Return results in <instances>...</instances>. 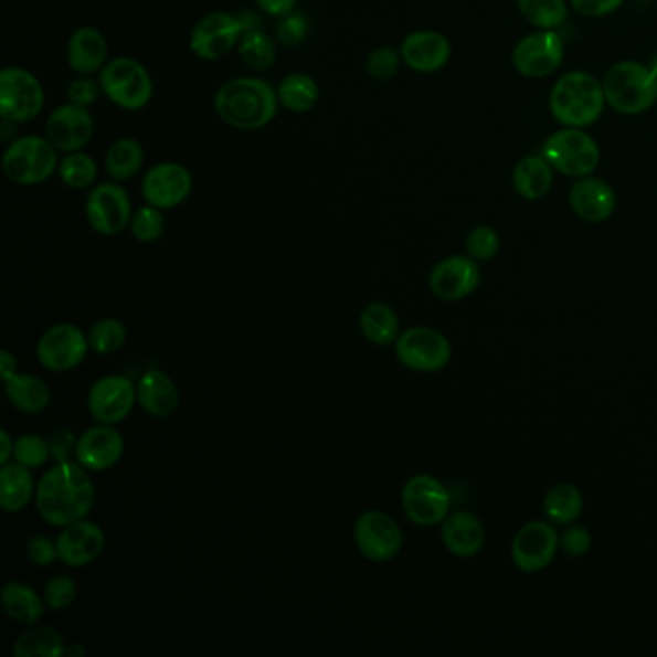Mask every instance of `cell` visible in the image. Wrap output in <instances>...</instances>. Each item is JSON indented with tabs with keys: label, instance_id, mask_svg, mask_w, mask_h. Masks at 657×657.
Returning a JSON list of instances; mask_svg holds the SVG:
<instances>
[{
	"label": "cell",
	"instance_id": "38",
	"mask_svg": "<svg viewBox=\"0 0 657 657\" xmlns=\"http://www.w3.org/2000/svg\"><path fill=\"white\" fill-rule=\"evenodd\" d=\"M522 18L538 30H558L566 22L565 0H517Z\"/></svg>",
	"mask_w": 657,
	"mask_h": 657
},
{
	"label": "cell",
	"instance_id": "31",
	"mask_svg": "<svg viewBox=\"0 0 657 657\" xmlns=\"http://www.w3.org/2000/svg\"><path fill=\"white\" fill-rule=\"evenodd\" d=\"M4 393L8 401L25 415H39L51 405V388L45 380L33 374L15 372L4 380Z\"/></svg>",
	"mask_w": 657,
	"mask_h": 657
},
{
	"label": "cell",
	"instance_id": "8",
	"mask_svg": "<svg viewBox=\"0 0 657 657\" xmlns=\"http://www.w3.org/2000/svg\"><path fill=\"white\" fill-rule=\"evenodd\" d=\"M45 108V89L35 74L20 66L0 72V118L10 124L35 120Z\"/></svg>",
	"mask_w": 657,
	"mask_h": 657
},
{
	"label": "cell",
	"instance_id": "4",
	"mask_svg": "<svg viewBox=\"0 0 657 657\" xmlns=\"http://www.w3.org/2000/svg\"><path fill=\"white\" fill-rule=\"evenodd\" d=\"M605 103L617 114L636 116L650 110L657 100V76L651 66L623 61L605 72Z\"/></svg>",
	"mask_w": 657,
	"mask_h": 657
},
{
	"label": "cell",
	"instance_id": "40",
	"mask_svg": "<svg viewBox=\"0 0 657 657\" xmlns=\"http://www.w3.org/2000/svg\"><path fill=\"white\" fill-rule=\"evenodd\" d=\"M87 340L98 356H113L128 340V328L118 318H100L92 326Z\"/></svg>",
	"mask_w": 657,
	"mask_h": 657
},
{
	"label": "cell",
	"instance_id": "15",
	"mask_svg": "<svg viewBox=\"0 0 657 657\" xmlns=\"http://www.w3.org/2000/svg\"><path fill=\"white\" fill-rule=\"evenodd\" d=\"M565 56V43L555 30H538L513 49V66L524 77L552 76Z\"/></svg>",
	"mask_w": 657,
	"mask_h": 657
},
{
	"label": "cell",
	"instance_id": "14",
	"mask_svg": "<svg viewBox=\"0 0 657 657\" xmlns=\"http://www.w3.org/2000/svg\"><path fill=\"white\" fill-rule=\"evenodd\" d=\"M357 550L372 563L392 561L403 548V532L392 517L382 511H364L353 527Z\"/></svg>",
	"mask_w": 657,
	"mask_h": 657
},
{
	"label": "cell",
	"instance_id": "25",
	"mask_svg": "<svg viewBox=\"0 0 657 657\" xmlns=\"http://www.w3.org/2000/svg\"><path fill=\"white\" fill-rule=\"evenodd\" d=\"M66 54L70 70L76 76H93L108 62V41L103 31L84 25L72 33Z\"/></svg>",
	"mask_w": 657,
	"mask_h": 657
},
{
	"label": "cell",
	"instance_id": "23",
	"mask_svg": "<svg viewBox=\"0 0 657 657\" xmlns=\"http://www.w3.org/2000/svg\"><path fill=\"white\" fill-rule=\"evenodd\" d=\"M401 61L418 74H432L444 68L452 59V45L439 31L421 30L401 41Z\"/></svg>",
	"mask_w": 657,
	"mask_h": 657
},
{
	"label": "cell",
	"instance_id": "52",
	"mask_svg": "<svg viewBox=\"0 0 657 657\" xmlns=\"http://www.w3.org/2000/svg\"><path fill=\"white\" fill-rule=\"evenodd\" d=\"M255 2L266 15H273V18H284L297 10V0H255Z\"/></svg>",
	"mask_w": 657,
	"mask_h": 657
},
{
	"label": "cell",
	"instance_id": "44",
	"mask_svg": "<svg viewBox=\"0 0 657 657\" xmlns=\"http://www.w3.org/2000/svg\"><path fill=\"white\" fill-rule=\"evenodd\" d=\"M45 604L51 612H62L68 610L77 600V584L68 574H56L51 581L46 582L43 590Z\"/></svg>",
	"mask_w": 657,
	"mask_h": 657
},
{
	"label": "cell",
	"instance_id": "28",
	"mask_svg": "<svg viewBox=\"0 0 657 657\" xmlns=\"http://www.w3.org/2000/svg\"><path fill=\"white\" fill-rule=\"evenodd\" d=\"M0 602L8 617L23 627H33L45 615V597L20 581H10L2 586Z\"/></svg>",
	"mask_w": 657,
	"mask_h": 657
},
{
	"label": "cell",
	"instance_id": "18",
	"mask_svg": "<svg viewBox=\"0 0 657 657\" xmlns=\"http://www.w3.org/2000/svg\"><path fill=\"white\" fill-rule=\"evenodd\" d=\"M95 136V118L89 108L74 103L56 106L45 121V137L59 152L84 151Z\"/></svg>",
	"mask_w": 657,
	"mask_h": 657
},
{
	"label": "cell",
	"instance_id": "27",
	"mask_svg": "<svg viewBox=\"0 0 657 657\" xmlns=\"http://www.w3.org/2000/svg\"><path fill=\"white\" fill-rule=\"evenodd\" d=\"M137 403L147 415L167 418L180 407V392L167 372L149 369L137 382Z\"/></svg>",
	"mask_w": 657,
	"mask_h": 657
},
{
	"label": "cell",
	"instance_id": "9",
	"mask_svg": "<svg viewBox=\"0 0 657 657\" xmlns=\"http://www.w3.org/2000/svg\"><path fill=\"white\" fill-rule=\"evenodd\" d=\"M403 513L418 527H436L452 513V496L436 476L415 475L401 490Z\"/></svg>",
	"mask_w": 657,
	"mask_h": 657
},
{
	"label": "cell",
	"instance_id": "16",
	"mask_svg": "<svg viewBox=\"0 0 657 657\" xmlns=\"http://www.w3.org/2000/svg\"><path fill=\"white\" fill-rule=\"evenodd\" d=\"M193 191V176L180 162H159L145 172L141 195L160 211H172L186 203Z\"/></svg>",
	"mask_w": 657,
	"mask_h": 657
},
{
	"label": "cell",
	"instance_id": "42",
	"mask_svg": "<svg viewBox=\"0 0 657 657\" xmlns=\"http://www.w3.org/2000/svg\"><path fill=\"white\" fill-rule=\"evenodd\" d=\"M53 457L49 439L39 434H23L15 439L14 462L28 469H41Z\"/></svg>",
	"mask_w": 657,
	"mask_h": 657
},
{
	"label": "cell",
	"instance_id": "6",
	"mask_svg": "<svg viewBox=\"0 0 657 657\" xmlns=\"http://www.w3.org/2000/svg\"><path fill=\"white\" fill-rule=\"evenodd\" d=\"M103 95L121 110L136 113L149 106L155 95L149 70L131 56H116L106 62L98 76Z\"/></svg>",
	"mask_w": 657,
	"mask_h": 657
},
{
	"label": "cell",
	"instance_id": "35",
	"mask_svg": "<svg viewBox=\"0 0 657 657\" xmlns=\"http://www.w3.org/2000/svg\"><path fill=\"white\" fill-rule=\"evenodd\" d=\"M66 650L68 644L53 627L28 628L12 646L14 657H62L66 656Z\"/></svg>",
	"mask_w": 657,
	"mask_h": 657
},
{
	"label": "cell",
	"instance_id": "48",
	"mask_svg": "<svg viewBox=\"0 0 657 657\" xmlns=\"http://www.w3.org/2000/svg\"><path fill=\"white\" fill-rule=\"evenodd\" d=\"M103 95V87L98 80H93L92 76H77L66 89V97L68 103H74L77 106H89L97 103L98 97Z\"/></svg>",
	"mask_w": 657,
	"mask_h": 657
},
{
	"label": "cell",
	"instance_id": "20",
	"mask_svg": "<svg viewBox=\"0 0 657 657\" xmlns=\"http://www.w3.org/2000/svg\"><path fill=\"white\" fill-rule=\"evenodd\" d=\"M480 266L469 255H452L442 258L438 265L432 268L428 276V286L432 294L442 301H462L465 297L475 294L480 286Z\"/></svg>",
	"mask_w": 657,
	"mask_h": 657
},
{
	"label": "cell",
	"instance_id": "39",
	"mask_svg": "<svg viewBox=\"0 0 657 657\" xmlns=\"http://www.w3.org/2000/svg\"><path fill=\"white\" fill-rule=\"evenodd\" d=\"M62 183L70 189H89L97 182L98 167L93 157L87 152H68L59 165Z\"/></svg>",
	"mask_w": 657,
	"mask_h": 657
},
{
	"label": "cell",
	"instance_id": "29",
	"mask_svg": "<svg viewBox=\"0 0 657 657\" xmlns=\"http://www.w3.org/2000/svg\"><path fill=\"white\" fill-rule=\"evenodd\" d=\"M38 486L28 467L7 463L0 469V507L4 513H20L35 498Z\"/></svg>",
	"mask_w": 657,
	"mask_h": 657
},
{
	"label": "cell",
	"instance_id": "10",
	"mask_svg": "<svg viewBox=\"0 0 657 657\" xmlns=\"http://www.w3.org/2000/svg\"><path fill=\"white\" fill-rule=\"evenodd\" d=\"M395 357L409 371L438 372L452 361V343L438 330L415 326L400 333Z\"/></svg>",
	"mask_w": 657,
	"mask_h": 657
},
{
	"label": "cell",
	"instance_id": "12",
	"mask_svg": "<svg viewBox=\"0 0 657 657\" xmlns=\"http://www.w3.org/2000/svg\"><path fill=\"white\" fill-rule=\"evenodd\" d=\"M134 216L131 199L118 182L98 183L85 199V219L98 235L113 237L129 227Z\"/></svg>",
	"mask_w": 657,
	"mask_h": 657
},
{
	"label": "cell",
	"instance_id": "47",
	"mask_svg": "<svg viewBox=\"0 0 657 657\" xmlns=\"http://www.w3.org/2000/svg\"><path fill=\"white\" fill-rule=\"evenodd\" d=\"M560 548L571 558H582L592 548V534L586 527L581 524H566L563 534H560Z\"/></svg>",
	"mask_w": 657,
	"mask_h": 657
},
{
	"label": "cell",
	"instance_id": "11",
	"mask_svg": "<svg viewBox=\"0 0 657 657\" xmlns=\"http://www.w3.org/2000/svg\"><path fill=\"white\" fill-rule=\"evenodd\" d=\"M243 33L245 30L237 15L214 10L193 25L189 35V49L201 61H220L237 49Z\"/></svg>",
	"mask_w": 657,
	"mask_h": 657
},
{
	"label": "cell",
	"instance_id": "1",
	"mask_svg": "<svg viewBox=\"0 0 657 657\" xmlns=\"http://www.w3.org/2000/svg\"><path fill=\"white\" fill-rule=\"evenodd\" d=\"M95 484L89 470L77 462L56 463L39 480L35 506L43 521L64 529L72 522L84 521L95 506Z\"/></svg>",
	"mask_w": 657,
	"mask_h": 657
},
{
	"label": "cell",
	"instance_id": "51",
	"mask_svg": "<svg viewBox=\"0 0 657 657\" xmlns=\"http://www.w3.org/2000/svg\"><path fill=\"white\" fill-rule=\"evenodd\" d=\"M49 444H51V454L59 463L70 462L72 454L76 455L77 442L68 428H59V431L54 432L51 439H49Z\"/></svg>",
	"mask_w": 657,
	"mask_h": 657
},
{
	"label": "cell",
	"instance_id": "26",
	"mask_svg": "<svg viewBox=\"0 0 657 657\" xmlns=\"http://www.w3.org/2000/svg\"><path fill=\"white\" fill-rule=\"evenodd\" d=\"M442 542L455 558L469 560L483 552L486 542L483 522L469 511H455L442 522Z\"/></svg>",
	"mask_w": 657,
	"mask_h": 657
},
{
	"label": "cell",
	"instance_id": "53",
	"mask_svg": "<svg viewBox=\"0 0 657 657\" xmlns=\"http://www.w3.org/2000/svg\"><path fill=\"white\" fill-rule=\"evenodd\" d=\"M15 372H18V359L8 349H2L0 351V374H2V382L10 377H14Z\"/></svg>",
	"mask_w": 657,
	"mask_h": 657
},
{
	"label": "cell",
	"instance_id": "49",
	"mask_svg": "<svg viewBox=\"0 0 657 657\" xmlns=\"http://www.w3.org/2000/svg\"><path fill=\"white\" fill-rule=\"evenodd\" d=\"M25 558L38 566L53 565L59 560L56 540L46 537H33L25 544Z\"/></svg>",
	"mask_w": 657,
	"mask_h": 657
},
{
	"label": "cell",
	"instance_id": "46",
	"mask_svg": "<svg viewBox=\"0 0 657 657\" xmlns=\"http://www.w3.org/2000/svg\"><path fill=\"white\" fill-rule=\"evenodd\" d=\"M401 62L400 51L390 45L378 46L367 59V74L377 82H388L398 74Z\"/></svg>",
	"mask_w": 657,
	"mask_h": 657
},
{
	"label": "cell",
	"instance_id": "43",
	"mask_svg": "<svg viewBox=\"0 0 657 657\" xmlns=\"http://www.w3.org/2000/svg\"><path fill=\"white\" fill-rule=\"evenodd\" d=\"M465 247H467V255L475 258L476 263H484V261H491L498 255L501 237H499L498 230H494L491 226H478L470 230Z\"/></svg>",
	"mask_w": 657,
	"mask_h": 657
},
{
	"label": "cell",
	"instance_id": "24",
	"mask_svg": "<svg viewBox=\"0 0 657 657\" xmlns=\"http://www.w3.org/2000/svg\"><path fill=\"white\" fill-rule=\"evenodd\" d=\"M569 203L579 219L600 224L612 219L617 206V195L610 183L590 174L573 183L569 191Z\"/></svg>",
	"mask_w": 657,
	"mask_h": 657
},
{
	"label": "cell",
	"instance_id": "54",
	"mask_svg": "<svg viewBox=\"0 0 657 657\" xmlns=\"http://www.w3.org/2000/svg\"><path fill=\"white\" fill-rule=\"evenodd\" d=\"M0 446H2V454H0V465H7L10 459H14V439L10 438L7 431L0 432Z\"/></svg>",
	"mask_w": 657,
	"mask_h": 657
},
{
	"label": "cell",
	"instance_id": "2",
	"mask_svg": "<svg viewBox=\"0 0 657 657\" xmlns=\"http://www.w3.org/2000/svg\"><path fill=\"white\" fill-rule=\"evenodd\" d=\"M278 92L261 77L240 76L220 85L214 95V113L230 128L257 131L276 118Z\"/></svg>",
	"mask_w": 657,
	"mask_h": 657
},
{
	"label": "cell",
	"instance_id": "13",
	"mask_svg": "<svg viewBox=\"0 0 657 657\" xmlns=\"http://www.w3.org/2000/svg\"><path fill=\"white\" fill-rule=\"evenodd\" d=\"M89 340L82 328L70 322L54 325L38 341V361L51 372H68L84 363Z\"/></svg>",
	"mask_w": 657,
	"mask_h": 657
},
{
	"label": "cell",
	"instance_id": "41",
	"mask_svg": "<svg viewBox=\"0 0 657 657\" xmlns=\"http://www.w3.org/2000/svg\"><path fill=\"white\" fill-rule=\"evenodd\" d=\"M129 230L131 235L136 237L137 242L155 243L159 242L160 237L165 235L167 230V219L165 214L157 206L145 203L134 211L131 222H129Z\"/></svg>",
	"mask_w": 657,
	"mask_h": 657
},
{
	"label": "cell",
	"instance_id": "55",
	"mask_svg": "<svg viewBox=\"0 0 657 657\" xmlns=\"http://www.w3.org/2000/svg\"><path fill=\"white\" fill-rule=\"evenodd\" d=\"M87 654L84 646L82 644H72L68 646V650H66V656L68 657H84Z\"/></svg>",
	"mask_w": 657,
	"mask_h": 657
},
{
	"label": "cell",
	"instance_id": "30",
	"mask_svg": "<svg viewBox=\"0 0 657 657\" xmlns=\"http://www.w3.org/2000/svg\"><path fill=\"white\" fill-rule=\"evenodd\" d=\"M513 189L527 201H538L550 193L553 183V168L542 155L522 157L511 176Z\"/></svg>",
	"mask_w": 657,
	"mask_h": 657
},
{
	"label": "cell",
	"instance_id": "7",
	"mask_svg": "<svg viewBox=\"0 0 657 657\" xmlns=\"http://www.w3.org/2000/svg\"><path fill=\"white\" fill-rule=\"evenodd\" d=\"M542 157L561 174L584 178L600 165V147L584 129L565 126L545 139Z\"/></svg>",
	"mask_w": 657,
	"mask_h": 657
},
{
	"label": "cell",
	"instance_id": "56",
	"mask_svg": "<svg viewBox=\"0 0 657 657\" xmlns=\"http://www.w3.org/2000/svg\"><path fill=\"white\" fill-rule=\"evenodd\" d=\"M651 70H654V74L657 76V59L654 61V66H651Z\"/></svg>",
	"mask_w": 657,
	"mask_h": 657
},
{
	"label": "cell",
	"instance_id": "32",
	"mask_svg": "<svg viewBox=\"0 0 657 657\" xmlns=\"http://www.w3.org/2000/svg\"><path fill=\"white\" fill-rule=\"evenodd\" d=\"M145 149L134 137H120L113 141L105 155L106 174L113 182H128L144 168Z\"/></svg>",
	"mask_w": 657,
	"mask_h": 657
},
{
	"label": "cell",
	"instance_id": "37",
	"mask_svg": "<svg viewBox=\"0 0 657 657\" xmlns=\"http://www.w3.org/2000/svg\"><path fill=\"white\" fill-rule=\"evenodd\" d=\"M237 54L247 68L253 72H266L273 68L274 62L278 59V46L268 33L257 28L243 33L237 45Z\"/></svg>",
	"mask_w": 657,
	"mask_h": 657
},
{
	"label": "cell",
	"instance_id": "22",
	"mask_svg": "<svg viewBox=\"0 0 657 657\" xmlns=\"http://www.w3.org/2000/svg\"><path fill=\"white\" fill-rule=\"evenodd\" d=\"M106 538L103 529L93 521L72 522L56 538L59 560L72 569L92 565L105 552Z\"/></svg>",
	"mask_w": 657,
	"mask_h": 657
},
{
	"label": "cell",
	"instance_id": "33",
	"mask_svg": "<svg viewBox=\"0 0 657 657\" xmlns=\"http://www.w3.org/2000/svg\"><path fill=\"white\" fill-rule=\"evenodd\" d=\"M364 340L374 346H392L400 338L398 312L385 303H371L364 307L359 318Z\"/></svg>",
	"mask_w": 657,
	"mask_h": 657
},
{
	"label": "cell",
	"instance_id": "45",
	"mask_svg": "<svg viewBox=\"0 0 657 657\" xmlns=\"http://www.w3.org/2000/svg\"><path fill=\"white\" fill-rule=\"evenodd\" d=\"M310 23L307 15L294 10L289 14L284 15L278 20L276 25V41L280 43L284 49H295L301 45L303 41L309 35Z\"/></svg>",
	"mask_w": 657,
	"mask_h": 657
},
{
	"label": "cell",
	"instance_id": "5",
	"mask_svg": "<svg viewBox=\"0 0 657 657\" xmlns=\"http://www.w3.org/2000/svg\"><path fill=\"white\" fill-rule=\"evenodd\" d=\"M59 151L43 136L12 139L2 155V172L10 182L23 188L39 186L59 172Z\"/></svg>",
	"mask_w": 657,
	"mask_h": 657
},
{
	"label": "cell",
	"instance_id": "21",
	"mask_svg": "<svg viewBox=\"0 0 657 657\" xmlns=\"http://www.w3.org/2000/svg\"><path fill=\"white\" fill-rule=\"evenodd\" d=\"M126 442L114 424H98L85 431L76 444V462L89 473H103L120 463Z\"/></svg>",
	"mask_w": 657,
	"mask_h": 657
},
{
	"label": "cell",
	"instance_id": "36",
	"mask_svg": "<svg viewBox=\"0 0 657 657\" xmlns=\"http://www.w3.org/2000/svg\"><path fill=\"white\" fill-rule=\"evenodd\" d=\"M584 499L576 486L569 483L555 484L544 498V513L553 524H573L581 517Z\"/></svg>",
	"mask_w": 657,
	"mask_h": 657
},
{
	"label": "cell",
	"instance_id": "34",
	"mask_svg": "<svg viewBox=\"0 0 657 657\" xmlns=\"http://www.w3.org/2000/svg\"><path fill=\"white\" fill-rule=\"evenodd\" d=\"M276 92H278L282 108L294 114L310 113L320 100V87H318L317 80L309 74H303V72L287 74Z\"/></svg>",
	"mask_w": 657,
	"mask_h": 657
},
{
	"label": "cell",
	"instance_id": "17",
	"mask_svg": "<svg viewBox=\"0 0 657 657\" xmlns=\"http://www.w3.org/2000/svg\"><path fill=\"white\" fill-rule=\"evenodd\" d=\"M560 550V534L548 521H530L515 534L511 560L522 573H540Z\"/></svg>",
	"mask_w": 657,
	"mask_h": 657
},
{
	"label": "cell",
	"instance_id": "3",
	"mask_svg": "<svg viewBox=\"0 0 657 657\" xmlns=\"http://www.w3.org/2000/svg\"><path fill=\"white\" fill-rule=\"evenodd\" d=\"M604 85L589 72H569L550 93L553 118L566 128H589L604 113Z\"/></svg>",
	"mask_w": 657,
	"mask_h": 657
},
{
	"label": "cell",
	"instance_id": "50",
	"mask_svg": "<svg viewBox=\"0 0 657 657\" xmlns=\"http://www.w3.org/2000/svg\"><path fill=\"white\" fill-rule=\"evenodd\" d=\"M574 12L586 18H602L612 14L625 0H569Z\"/></svg>",
	"mask_w": 657,
	"mask_h": 657
},
{
	"label": "cell",
	"instance_id": "19",
	"mask_svg": "<svg viewBox=\"0 0 657 657\" xmlns=\"http://www.w3.org/2000/svg\"><path fill=\"white\" fill-rule=\"evenodd\" d=\"M137 403V384L128 377L110 374L98 378L87 393L89 415L98 424H118L128 418Z\"/></svg>",
	"mask_w": 657,
	"mask_h": 657
}]
</instances>
